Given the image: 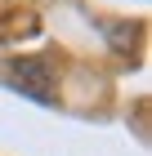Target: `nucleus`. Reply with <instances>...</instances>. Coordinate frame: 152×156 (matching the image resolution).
<instances>
[{"label": "nucleus", "mask_w": 152, "mask_h": 156, "mask_svg": "<svg viewBox=\"0 0 152 156\" xmlns=\"http://www.w3.org/2000/svg\"><path fill=\"white\" fill-rule=\"evenodd\" d=\"M54 76H49V62L45 58H23L13 62V85L23 89V94H32L36 103H54Z\"/></svg>", "instance_id": "nucleus-1"}]
</instances>
